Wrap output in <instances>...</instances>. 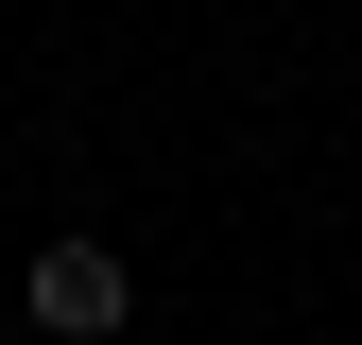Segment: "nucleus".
<instances>
[{
  "mask_svg": "<svg viewBox=\"0 0 362 345\" xmlns=\"http://www.w3.org/2000/svg\"><path fill=\"white\" fill-rule=\"evenodd\" d=\"M18 293H35V328H52V345H104L121 311H139V276H121L104 242H52V259H35V276H18Z\"/></svg>",
  "mask_w": 362,
  "mask_h": 345,
  "instance_id": "f257e3e1",
  "label": "nucleus"
}]
</instances>
